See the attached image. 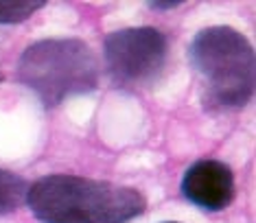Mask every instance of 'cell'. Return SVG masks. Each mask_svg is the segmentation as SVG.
<instances>
[{
    "label": "cell",
    "mask_w": 256,
    "mask_h": 223,
    "mask_svg": "<svg viewBox=\"0 0 256 223\" xmlns=\"http://www.w3.org/2000/svg\"><path fill=\"white\" fill-rule=\"evenodd\" d=\"M26 204L42 223H130L147 208L136 188L79 175H46L28 186Z\"/></svg>",
    "instance_id": "6da1fadb"
},
{
    "label": "cell",
    "mask_w": 256,
    "mask_h": 223,
    "mask_svg": "<svg viewBox=\"0 0 256 223\" xmlns=\"http://www.w3.org/2000/svg\"><path fill=\"white\" fill-rule=\"evenodd\" d=\"M188 60L202 77L210 110H241L254 94V48L232 26H208L195 35Z\"/></svg>",
    "instance_id": "7a4b0ae2"
},
{
    "label": "cell",
    "mask_w": 256,
    "mask_h": 223,
    "mask_svg": "<svg viewBox=\"0 0 256 223\" xmlns=\"http://www.w3.org/2000/svg\"><path fill=\"white\" fill-rule=\"evenodd\" d=\"M98 77L101 68L94 50L74 38L36 42L18 62V79L36 92L46 108L88 94L98 86Z\"/></svg>",
    "instance_id": "3957f363"
},
{
    "label": "cell",
    "mask_w": 256,
    "mask_h": 223,
    "mask_svg": "<svg viewBox=\"0 0 256 223\" xmlns=\"http://www.w3.org/2000/svg\"><path fill=\"white\" fill-rule=\"evenodd\" d=\"M168 44L154 26L120 28L106 38L103 57L110 79L118 88L140 90L154 86L166 66Z\"/></svg>",
    "instance_id": "277c9868"
},
{
    "label": "cell",
    "mask_w": 256,
    "mask_h": 223,
    "mask_svg": "<svg viewBox=\"0 0 256 223\" xmlns=\"http://www.w3.org/2000/svg\"><path fill=\"white\" fill-rule=\"evenodd\" d=\"M182 195L193 206L219 212L228 208L234 197V178L230 166L219 160H200L182 178Z\"/></svg>",
    "instance_id": "5b68a950"
},
{
    "label": "cell",
    "mask_w": 256,
    "mask_h": 223,
    "mask_svg": "<svg viewBox=\"0 0 256 223\" xmlns=\"http://www.w3.org/2000/svg\"><path fill=\"white\" fill-rule=\"evenodd\" d=\"M28 184L20 175L0 168V216L16 212L26 202Z\"/></svg>",
    "instance_id": "8992f818"
},
{
    "label": "cell",
    "mask_w": 256,
    "mask_h": 223,
    "mask_svg": "<svg viewBox=\"0 0 256 223\" xmlns=\"http://www.w3.org/2000/svg\"><path fill=\"white\" fill-rule=\"evenodd\" d=\"M46 2L33 0H0V24H16L40 11Z\"/></svg>",
    "instance_id": "52a82bcc"
},
{
    "label": "cell",
    "mask_w": 256,
    "mask_h": 223,
    "mask_svg": "<svg viewBox=\"0 0 256 223\" xmlns=\"http://www.w3.org/2000/svg\"><path fill=\"white\" fill-rule=\"evenodd\" d=\"M178 0H176V2H173V0H171V2H151V7H154V9H173V7H178Z\"/></svg>",
    "instance_id": "ba28073f"
},
{
    "label": "cell",
    "mask_w": 256,
    "mask_h": 223,
    "mask_svg": "<svg viewBox=\"0 0 256 223\" xmlns=\"http://www.w3.org/2000/svg\"><path fill=\"white\" fill-rule=\"evenodd\" d=\"M0 81H2V72H0Z\"/></svg>",
    "instance_id": "9c48e42d"
},
{
    "label": "cell",
    "mask_w": 256,
    "mask_h": 223,
    "mask_svg": "<svg viewBox=\"0 0 256 223\" xmlns=\"http://www.w3.org/2000/svg\"><path fill=\"white\" fill-rule=\"evenodd\" d=\"M166 223H173V221H166Z\"/></svg>",
    "instance_id": "30bf717a"
}]
</instances>
